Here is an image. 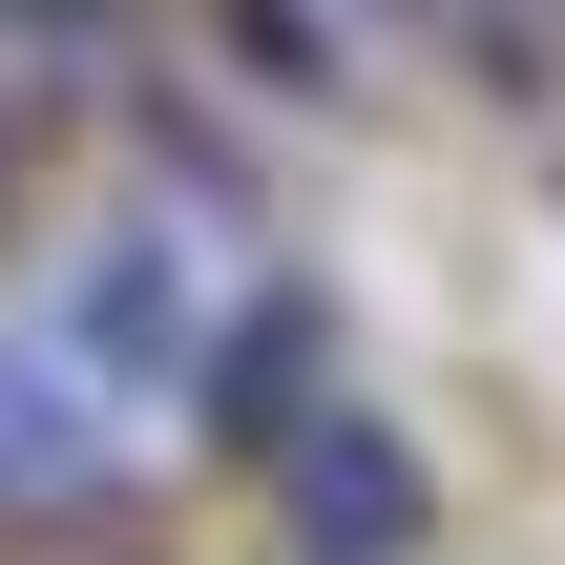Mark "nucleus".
<instances>
[{
    "mask_svg": "<svg viewBox=\"0 0 565 565\" xmlns=\"http://www.w3.org/2000/svg\"><path fill=\"white\" fill-rule=\"evenodd\" d=\"M273 482H294V545L315 565H398L419 545V461H398V419H356V398L273 419Z\"/></svg>",
    "mask_w": 565,
    "mask_h": 565,
    "instance_id": "obj_1",
    "label": "nucleus"
}]
</instances>
